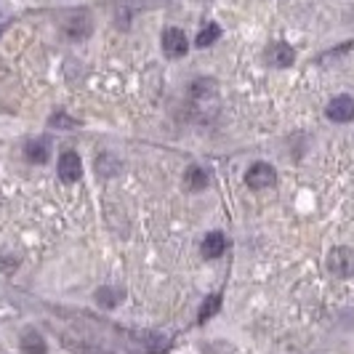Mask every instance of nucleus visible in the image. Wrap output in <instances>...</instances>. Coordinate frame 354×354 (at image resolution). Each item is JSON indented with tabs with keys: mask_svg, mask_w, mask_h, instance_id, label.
Masks as SVG:
<instances>
[{
	"mask_svg": "<svg viewBox=\"0 0 354 354\" xmlns=\"http://www.w3.org/2000/svg\"><path fill=\"white\" fill-rule=\"evenodd\" d=\"M269 64H274V67H290L293 62H296V51L288 46V43H274V46H269Z\"/></svg>",
	"mask_w": 354,
	"mask_h": 354,
	"instance_id": "0eeeda50",
	"label": "nucleus"
},
{
	"mask_svg": "<svg viewBox=\"0 0 354 354\" xmlns=\"http://www.w3.org/2000/svg\"><path fill=\"white\" fill-rule=\"evenodd\" d=\"M184 181H187V189L192 192H203L208 187V174L200 168V165H189L187 174H184Z\"/></svg>",
	"mask_w": 354,
	"mask_h": 354,
	"instance_id": "9b49d317",
	"label": "nucleus"
},
{
	"mask_svg": "<svg viewBox=\"0 0 354 354\" xmlns=\"http://www.w3.org/2000/svg\"><path fill=\"white\" fill-rule=\"evenodd\" d=\"M274 168L269 165V162H253L248 168V174H245V184L253 187V189H264V187H272L274 184Z\"/></svg>",
	"mask_w": 354,
	"mask_h": 354,
	"instance_id": "f03ea898",
	"label": "nucleus"
},
{
	"mask_svg": "<svg viewBox=\"0 0 354 354\" xmlns=\"http://www.w3.org/2000/svg\"><path fill=\"white\" fill-rule=\"evenodd\" d=\"M224 250H227V237H224L221 232H211V234L203 240V256H205V259H218Z\"/></svg>",
	"mask_w": 354,
	"mask_h": 354,
	"instance_id": "1a4fd4ad",
	"label": "nucleus"
},
{
	"mask_svg": "<svg viewBox=\"0 0 354 354\" xmlns=\"http://www.w3.org/2000/svg\"><path fill=\"white\" fill-rule=\"evenodd\" d=\"M80 176H83V162L77 158V152H64L59 158V178L64 184H75L80 181Z\"/></svg>",
	"mask_w": 354,
	"mask_h": 354,
	"instance_id": "7ed1b4c3",
	"label": "nucleus"
},
{
	"mask_svg": "<svg viewBox=\"0 0 354 354\" xmlns=\"http://www.w3.org/2000/svg\"><path fill=\"white\" fill-rule=\"evenodd\" d=\"M328 118L333 120V123H349V120H354V99L352 96H336L330 104H328Z\"/></svg>",
	"mask_w": 354,
	"mask_h": 354,
	"instance_id": "20e7f679",
	"label": "nucleus"
},
{
	"mask_svg": "<svg viewBox=\"0 0 354 354\" xmlns=\"http://www.w3.org/2000/svg\"><path fill=\"white\" fill-rule=\"evenodd\" d=\"M213 91H216V86H213L211 80L203 77V80H197L195 86H192V96H195V99H211Z\"/></svg>",
	"mask_w": 354,
	"mask_h": 354,
	"instance_id": "2eb2a0df",
	"label": "nucleus"
},
{
	"mask_svg": "<svg viewBox=\"0 0 354 354\" xmlns=\"http://www.w3.org/2000/svg\"><path fill=\"white\" fill-rule=\"evenodd\" d=\"M48 155H51V144L46 139H32V142L24 144V158L35 162V165H43L48 160Z\"/></svg>",
	"mask_w": 354,
	"mask_h": 354,
	"instance_id": "6e6552de",
	"label": "nucleus"
},
{
	"mask_svg": "<svg viewBox=\"0 0 354 354\" xmlns=\"http://www.w3.org/2000/svg\"><path fill=\"white\" fill-rule=\"evenodd\" d=\"M218 304H221V296H211V299H205V304H203V309H200V322H205L208 317H213L216 312H218Z\"/></svg>",
	"mask_w": 354,
	"mask_h": 354,
	"instance_id": "4468645a",
	"label": "nucleus"
},
{
	"mask_svg": "<svg viewBox=\"0 0 354 354\" xmlns=\"http://www.w3.org/2000/svg\"><path fill=\"white\" fill-rule=\"evenodd\" d=\"M218 35H221V27H218V24H208V27H203V32L197 35V46H200V48H208L211 43L218 40Z\"/></svg>",
	"mask_w": 354,
	"mask_h": 354,
	"instance_id": "ddd939ff",
	"label": "nucleus"
},
{
	"mask_svg": "<svg viewBox=\"0 0 354 354\" xmlns=\"http://www.w3.org/2000/svg\"><path fill=\"white\" fill-rule=\"evenodd\" d=\"M189 48V43H187V35L176 30V27H171V30H165L162 32V51L168 53L171 59H178V56H184Z\"/></svg>",
	"mask_w": 354,
	"mask_h": 354,
	"instance_id": "39448f33",
	"label": "nucleus"
},
{
	"mask_svg": "<svg viewBox=\"0 0 354 354\" xmlns=\"http://www.w3.org/2000/svg\"><path fill=\"white\" fill-rule=\"evenodd\" d=\"M328 269L338 277H352L354 274V250L352 248H333L328 256Z\"/></svg>",
	"mask_w": 354,
	"mask_h": 354,
	"instance_id": "f257e3e1",
	"label": "nucleus"
},
{
	"mask_svg": "<svg viewBox=\"0 0 354 354\" xmlns=\"http://www.w3.org/2000/svg\"><path fill=\"white\" fill-rule=\"evenodd\" d=\"M123 299H125V290H120V288H99V290H96V304L104 306V309L118 306Z\"/></svg>",
	"mask_w": 354,
	"mask_h": 354,
	"instance_id": "f8f14e48",
	"label": "nucleus"
},
{
	"mask_svg": "<svg viewBox=\"0 0 354 354\" xmlns=\"http://www.w3.org/2000/svg\"><path fill=\"white\" fill-rule=\"evenodd\" d=\"M64 32L70 37H75V40H80V37H86L91 32V17L88 11H75L72 14V19L64 24Z\"/></svg>",
	"mask_w": 354,
	"mask_h": 354,
	"instance_id": "423d86ee",
	"label": "nucleus"
},
{
	"mask_svg": "<svg viewBox=\"0 0 354 354\" xmlns=\"http://www.w3.org/2000/svg\"><path fill=\"white\" fill-rule=\"evenodd\" d=\"M21 352L24 354H48V346L37 330H24L21 336Z\"/></svg>",
	"mask_w": 354,
	"mask_h": 354,
	"instance_id": "9d476101",
	"label": "nucleus"
}]
</instances>
